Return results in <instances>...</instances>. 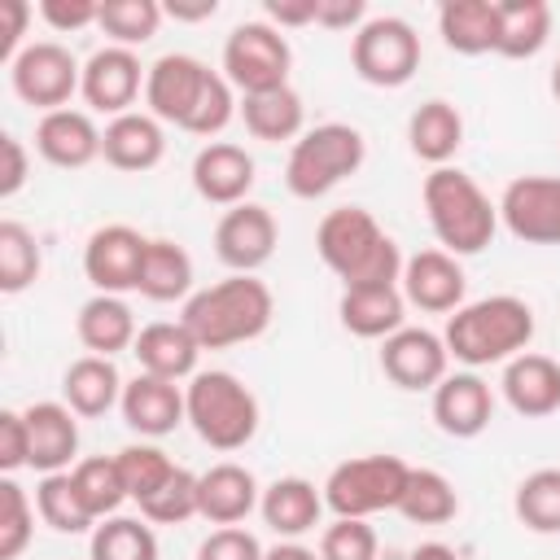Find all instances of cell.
<instances>
[{"label":"cell","mask_w":560,"mask_h":560,"mask_svg":"<svg viewBox=\"0 0 560 560\" xmlns=\"http://www.w3.org/2000/svg\"><path fill=\"white\" fill-rule=\"evenodd\" d=\"M315 254L341 280V289L359 284H398L402 280V249L398 241L372 219L363 206H337L315 228Z\"/></svg>","instance_id":"6da1fadb"},{"label":"cell","mask_w":560,"mask_h":560,"mask_svg":"<svg viewBox=\"0 0 560 560\" xmlns=\"http://www.w3.org/2000/svg\"><path fill=\"white\" fill-rule=\"evenodd\" d=\"M442 341H446V354L468 372L508 363L525 354L534 341V306L516 293H490V298L464 302L455 315H446Z\"/></svg>","instance_id":"7a4b0ae2"},{"label":"cell","mask_w":560,"mask_h":560,"mask_svg":"<svg viewBox=\"0 0 560 560\" xmlns=\"http://www.w3.org/2000/svg\"><path fill=\"white\" fill-rule=\"evenodd\" d=\"M179 319L197 337L201 350H232L271 328L276 298L258 276H223L219 284L197 289L184 302Z\"/></svg>","instance_id":"3957f363"},{"label":"cell","mask_w":560,"mask_h":560,"mask_svg":"<svg viewBox=\"0 0 560 560\" xmlns=\"http://www.w3.org/2000/svg\"><path fill=\"white\" fill-rule=\"evenodd\" d=\"M424 214L438 245L455 258L481 254L499 232V206L481 192V184L459 166H438L424 175Z\"/></svg>","instance_id":"277c9868"},{"label":"cell","mask_w":560,"mask_h":560,"mask_svg":"<svg viewBox=\"0 0 560 560\" xmlns=\"http://www.w3.org/2000/svg\"><path fill=\"white\" fill-rule=\"evenodd\" d=\"M184 402H188L192 433L210 451H241V446H249L254 433H258V420H262L254 389L236 372H223V368L197 372L184 385Z\"/></svg>","instance_id":"5b68a950"},{"label":"cell","mask_w":560,"mask_h":560,"mask_svg":"<svg viewBox=\"0 0 560 560\" xmlns=\"http://www.w3.org/2000/svg\"><path fill=\"white\" fill-rule=\"evenodd\" d=\"M368 158V140L359 127L350 122H319L311 131H302L289 144V162H284V188L302 201L328 197L337 184H346Z\"/></svg>","instance_id":"8992f818"},{"label":"cell","mask_w":560,"mask_h":560,"mask_svg":"<svg viewBox=\"0 0 560 560\" xmlns=\"http://www.w3.org/2000/svg\"><path fill=\"white\" fill-rule=\"evenodd\" d=\"M407 472L411 464L398 455H354L341 459L328 477H324V508L332 516H350V521H368L376 512H394L402 490H407Z\"/></svg>","instance_id":"52a82bcc"},{"label":"cell","mask_w":560,"mask_h":560,"mask_svg":"<svg viewBox=\"0 0 560 560\" xmlns=\"http://www.w3.org/2000/svg\"><path fill=\"white\" fill-rule=\"evenodd\" d=\"M289 70H293V48H289L284 31H276L267 18L241 22V26L228 31V39H223V79L241 96L289 88Z\"/></svg>","instance_id":"ba28073f"},{"label":"cell","mask_w":560,"mask_h":560,"mask_svg":"<svg viewBox=\"0 0 560 560\" xmlns=\"http://www.w3.org/2000/svg\"><path fill=\"white\" fill-rule=\"evenodd\" d=\"M350 66L372 88H402L420 70V35L411 22L381 13L368 18L350 39Z\"/></svg>","instance_id":"9c48e42d"},{"label":"cell","mask_w":560,"mask_h":560,"mask_svg":"<svg viewBox=\"0 0 560 560\" xmlns=\"http://www.w3.org/2000/svg\"><path fill=\"white\" fill-rule=\"evenodd\" d=\"M9 83H13V92H18L22 105H35V109L52 114V109H66L70 96L83 88V66H79V57L66 44L35 39V44H26L13 57Z\"/></svg>","instance_id":"30bf717a"},{"label":"cell","mask_w":560,"mask_h":560,"mask_svg":"<svg viewBox=\"0 0 560 560\" xmlns=\"http://www.w3.org/2000/svg\"><path fill=\"white\" fill-rule=\"evenodd\" d=\"M276 245H280V223L258 201H241L223 210V219L214 223V254L232 276H254L258 267H267Z\"/></svg>","instance_id":"8fae6325"},{"label":"cell","mask_w":560,"mask_h":560,"mask_svg":"<svg viewBox=\"0 0 560 560\" xmlns=\"http://www.w3.org/2000/svg\"><path fill=\"white\" fill-rule=\"evenodd\" d=\"M499 223L525 245H560V175H516L499 197Z\"/></svg>","instance_id":"7c38bea8"},{"label":"cell","mask_w":560,"mask_h":560,"mask_svg":"<svg viewBox=\"0 0 560 560\" xmlns=\"http://www.w3.org/2000/svg\"><path fill=\"white\" fill-rule=\"evenodd\" d=\"M149 236H140L131 223H105L83 245V276L96 293H136L140 267H144Z\"/></svg>","instance_id":"4fadbf2b"},{"label":"cell","mask_w":560,"mask_h":560,"mask_svg":"<svg viewBox=\"0 0 560 560\" xmlns=\"http://www.w3.org/2000/svg\"><path fill=\"white\" fill-rule=\"evenodd\" d=\"M210 66L192 52H162L153 66H149V79H144V105L158 122H175L184 131V122L192 118L206 83H210Z\"/></svg>","instance_id":"5bb4252c"},{"label":"cell","mask_w":560,"mask_h":560,"mask_svg":"<svg viewBox=\"0 0 560 560\" xmlns=\"http://www.w3.org/2000/svg\"><path fill=\"white\" fill-rule=\"evenodd\" d=\"M144 79H149V66H140L136 48H118V44H105L96 48L88 61H83V101L92 114H131L136 96L144 92Z\"/></svg>","instance_id":"9a60e30c"},{"label":"cell","mask_w":560,"mask_h":560,"mask_svg":"<svg viewBox=\"0 0 560 560\" xmlns=\"http://www.w3.org/2000/svg\"><path fill=\"white\" fill-rule=\"evenodd\" d=\"M446 368H451V354H446V341L442 332L433 328H398L394 337L381 341V372L398 385V389H438L446 381Z\"/></svg>","instance_id":"2e32d148"},{"label":"cell","mask_w":560,"mask_h":560,"mask_svg":"<svg viewBox=\"0 0 560 560\" xmlns=\"http://www.w3.org/2000/svg\"><path fill=\"white\" fill-rule=\"evenodd\" d=\"M407 306L424 311V315H455L464 306L468 293V276L459 267L455 254L446 249H420L402 262V280H398Z\"/></svg>","instance_id":"e0dca14e"},{"label":"cell","mask_w":560,"mask_h":560,"mask_svg":"<svg viewBox=\"0 0 560 560\" xmlns=\"http://www.w3.org/2000/svg\"><path fill=\"white\" fill-rule=\"evenodd\" d=\"M254 179H258L254 175V158L241 144H232V140H210L192 158V188L210 206L232 210V206L249 201Z\"/></svg>","instance_id":"ac0fdd59"},{"label":"cell","mask_w":560,"mask_h":560,"mask_svg":"<svg viewBox=\"0 0 560 560\" xmlns=\"http://www.w3.org/2000/svg\"><path fill=\"white\" fill-rule=\"evenodd\" d=\"M118 411H122V420H127L131 433H140V438H166V433H175L188 420L184 385L162 381V376H149V372H136L122 385Z\"/></svg>","instance_id":"d6986e66"},{"label":"cell","mask_w":560,"mask_h":560,"mask_svg":"<svg viewBox=\"0 0 560 560\" xmlns=\"http://www.w3.org/2000/svg\"><path fill=\"white\" fill-rule=\"evenodd\" d=\"M433 424L446 438H481L494 420V394L477 372H446V381L433 389Z\"/></svg>","instance_id":"ffe728a7"},{"label":"cell","mask_w":560,"mask_h":560,"mask_svg":"<svg viewBox=\"0 0 560 560\" xmlns=\"http://www.w3.org/2000/svg\"><path fill=\"white\" fill-rule=\"evenodd\" d=\"M101 127L92 122L88 109H52V114H39L35 122V153L57 166V171H83L88 162L101 158Z\"/></svg>","instance_id":"44dd1931"},{"label":"cell","mask_w":560,"mask_h":560,"mask_svg":"<svg viewBox=\"0 0 560 560\" xmlns=\"http://www.w3.org/2000/svg\"><path fill=\"white\" fill-rule=\"evenodd\" d=\"M499 389H503V402L525 416V420H542V416H556L560 411V363L547 359V354H516L503 363V376H499Z\"/></svg>","instance_id":"7402d4cb"},{"label":"cell","mask_w":560,"mask_h":560,"mask_svg":"<svg viewBox=\"0 0 560 560\" xmlns=\"http://www.w3.org/2000/svg\"><path fill=\"white\" fill-rule=\"evenodd\" d=\"M262 499L258 477L245 464H210L206 472H197V512L210 525H241Z\"/></svg>","instance_id":"603a6c76"},{"label":"cell","mask_w":560,"mask_h":560,"mask_svg":"<svg viewBox=\"0 0 560 560\" xmlns=\"http://www.w3.org/2000/svg\"><path fill=\"white\" fill-rule=\"evenodd\" d=\"M101 158H105L114 171H127V175L153 171V166L166 158V131H162V122H158L149 109L118 114V118L105 122Z\"/></svg>","instance_id":"cb8c5ba5"},{"label":"cell","mask_w":560,"mask_h":560,"mask_svg":"<svg viewBox=\"0 0 560 560\" xmlns=\"http://www.w3.org/2000/svg\"><path fill=\"white\" fill-rule=\"evenodd\" d=\"M131 354H136L140 372L179 385V381H192V376H197L201 346H197V337L184 328V319H158V324H144V328H140Z\"/></svg>","instance_id":"d4e9b609"},{"label":"cell","mask_w":560,"mask_h":560,"mask_svg":"<svg viewBox=\"0 0 560 560\" xmlns=\"http://www.w3.org/2000/svg\"><path fill=\"white\" fill-rule=\"evenodd\" d=\"M26 429H31V468L39 477L74 468L79 455V416L66 402H31L26 407Z\"/></svg>","instance_id":"484cf974"},{"label":"cell","mask_w":560,"mask_h":560,"mask_svg":"<svg viewBox=\"0 0 560 560\" xmlns=\"http://www.w3.org/2000/svg\"><path fill=\"white\" fill-rule=\"evenodd\" d=\"M337 315H341V328L350 337L385 341V337H394L402 328L407 298H402L398 284H359V289H341Z\"/></svg>","instance_id":"4316f807"},{"label":"cell","mask_w":560,"mask_h":560,"mask_svg":"<svg viewBox=\"0 0 560 560\" xmlns=\"http://www.w3.org/2000/svg\"><path fill=\"white\" fill-rule=\"evenodd\" d=\"M258 516L271 534L280 538H302L319 525L324 516V490L306 477H276L271 486H262L258 499Z\"/></svg>","instance_id":"83f0119b"},{"label":"cell","mask_w":560,"mask_h":560,"mask_svg":"<svg viewBox=\"0 0 560 560\" xmlns=\"http://www.w3.org/2000/svg\"><path fill=\"white\" fill-rule=\"evenodd\" d=\"M74 332H79L83 350L88 354H101V359H114V354L131 350L136 337H140L131 306L122 298H114V293H92L79 306V315H74Z\"/></svg>","instance_id":"f1b7e54d"},{"label":"cell","mask_w":560,"mask_h":560,"mask_svg":"<svg viewBox=\"0 0 560 560\" xmlns=\"http://www.w3.org/2000/svg\"><path fill=\"white\" fill-rule=\"evenodd\" d=\"M122 376L114 368V359H101V354H83L74 359L66 372H61V402L83 416V420H96L105 416L109 407L122 402Z\"/></svg>","instance_id":"f546056e"},{"label":"cell","mask_w":560,"mask_h":560,"mask_svg":"<svg viewBox=\"0 0 560 560\" xmlns=\"http://www.w3.org/2000/svg\"><path fill=\"white\" fill-rule=\"evenodd\" d=\"M438 35L459 57H486L499 48V0H446L438 9Z\"/></svg>","instance_id":"4dcf8cb0"},{"label":"cell","mask_w":560,"mask_h":560,"mask_svg":"<svg viewBox=\"0 0 560 560\" xmlns=\"http://www.w3.org/2000/svg\"><path fill=\"white\" fill-rule=\"evenodd\" d=\"M407 144H411V153H416L420 162H429L433 171H438V166H451V158H455L459 144H464V114H459L451 101H442V96L416 105L411 118H407Z\"/></svg>","instance_id":"1f68e13d"},{"label":"cell","mask_w":560,"mask_h":560,"mask_svg":"<svg viewBox=\"0 0 560 560\" xmlns=\"http://www.w3.org/2000/svg\"><path fill=\"white\" fill-rule=\"evenodd\" d=\"M192 280H197L192 254H188L179 241L153 236L149 249H144V267H140L136 293L149 298V302H188V298L197 293Z\"/></svg>","instance_id":"d6a6232c"},{"label":"cell","mask_w":560,"mask_h":560,"mask_svg":"<svg viewBox=\"0 0 560 560\" xmlns=\"http://www.w3.org/2000/svg\"><path fill=\"white\" fill-rule=\"evenodd\" d=\"M551 39V4L547 0H499V57L529 61Z\"/></svg>","instance_id":"836d02e7"},{"label":"cell","mask_w":560,"mask_h":560,"mask_svg":"<svg viewBox=\"0 0 560 560\" xmlns=\"http://www.w3.org/2000/svg\"><path fill=\"white\" fill-rule=\"evenodd\" d=\"M241 122L254 140L280 144V140H298L302 122H306V105L293 88H271V92H254L241 96Z\"/></svg>","instance_id":"e575fe53"},{"label":"cell","mask_w":560,"mask_h":560,"mask_svg":"<svg viewBox=\"0 0 560 560\" xmlns=\"http://www.w3.org/2000/svg\"><path fill=\"white\" fill-rule=\"evenodd\" d=\"M394 512L411 525H446L459 512V494H455L451 477H442L438 468H411L407 490H402Z\"/></svg>","instance_id":"d590c367"},{"label":"cell","mask_w":560,"mask_h":560,"mask_svg":"<svg viewBox=\"0 0 560 560\" xmlns=\"http://www.w3.org/2000/svg\"><path fill=\"white\" fill-rule=\"evenodd\" d=\"M70 477H74V490H79V499H83V508L92 512L96 525L105 516H118V508L131 499L127 481H122V468H118V455H88L70 468Z\"/></svg>","instance_id":"8d00e7d4"},{"label":"cell","mask_w":560,"mask_h":560,"mask_svg":"<svg viewBox=\"0 0 560 560\" xmlns=\"http://www.w3.org/2000/svg\"><path fill=\"white\" fill-rule=\"evenodd\" d=\"M88 560H158V534L144 516H105L88 534Z\"/></svg>","instance_id":"74e56055"},{"label":"cell","mask_w":560,"mask_h":560,"mask_svg":"<svg viewBox=\"0 0 560 560\" xmlns=\"http://www.w3.org/2000/svg\"><path fill=\"white\" fill-rule=\"evenodd\" d=\"M35 512H39V521H44L48 529H57V534H92V529H96L92 512L83 508V499H79V490H74L70 468L39 477V486H35Z\"/></svg>","instance_id":"f35d334b"},{"label":"cell","mask_w":560,"mask_h":560,"mask_svg":"<svg viewBox=\"0 0 560 560\" xmlns=\"http://www.w3.org/2000/svg\"><path fill=\"white\" fill-rule=\"evenodd\" d=\"M512 512L529 534H560V468H534L512 494Z\"/></svg>","instance_id":"ab89813d"},{"label":"cell","mask_w":560,"mask_h":560,"mask_svg":"<svg viewBox=\"0 0 560 560\" xmlns=\"http://www.w3.org/2000/svg\"><path fill=\"white\" fill-rule=\"evenodd\" d=\"M44 271V254H39V241L26 223L18 219H4L0 223V293H22L39 280Z\"/></svg>","instance_id":"60d3db41"},{"label":"cell","mask_w":560,"mask_h":560,"mask_svg":"<svg viewBox=\"0 0 560 560\" xmlns=\"http://www.w3.org/2000/svg\"><path fill=\"white\" fill-rule=\"evenodd\" d=\"M166 9L158 0H101V31L109 35V44L118 48H140L158 35Z\"/></svg>","instance_id":"b9f144b4"},{"label":"cell","mask_w":560,"mask_h":560,"mask_svg":"<svg viewBox=\"0 0 560 560\" xmlns=\"http://www.w3.org/2000/svg\"><path fill=\"white\" fill-rule=\"evenodd\" d=\"M136 508H140V516H144L149 525H184V521L201 516V512H197V472L175 468V472L166 477V486H158V490H153L149 499H140Z\"/></svg>","instance_id":"7bdbcfd3"},{"label":"cell","mask_w":560,"mask_h":560,"mask_svg":"<svg viewBox=\"0 0 560 560\" xmlns=\"http://www.w3.org/2000/svg\"><path fill=\"white\" fill-rule=\"evenodd\" d=\"M35 503L31 494L13 481V477H0V560H18L31 538H35Z\"/></svg>","instance_id":"ee69618b"},{"label":"cell","mask_w":560,"mask_h":560,"mask_svg":"<svg viewBox=\"0 0 560 560\" xmlns=\"http://www.w3.org/2000/svg\"><path fill=\"white\" fill-rule=\"evenodd\" d=\"M118 468H122V481H127L131 503H140V499H149L158 486H166V477H171L179 464H175L162 446H153V442H131V446L118 451Z\"/></svg>","instance_id":"f6af8a7d"},{"label":"cell","mask_w":560,"mask_h":560,"mask_svg":"<svg viewBox=\"0 0 560 560\" xmlns=\"http://www.w3.org/2000/svg\"><path fill=\"white\" fill-rule=\"evenodd\" d=\"M236 114H241L236 88L223 79V70H214V74H210V83H206V92H201V101H197V109H192V118L184 122V131H188V136L210 140V136H219Z\"/></svg>","instance_id":"bcb514c9"},{"label":"cell","mask_w":560,"mask_h":560,"mask_svg":"<svg viewBox=\"0 0 560 560\" xmlns=\"http://www.w3.org/2000/svg\"><path fill=\"white\" fill-rule=\"evenodd\" d=\"M319 560H376V529L368 521L337 516L319 534Z\"/></svg>","instance_id":"7dc6e473"},{"label":"cell","mask_w":560,"mask_h":560,"mask_svg":"<svg viewBox=\"0 0 560 560\" xmlns=\"http://www.w3.org/2000/svg\"><path fill=\"white\" fill-rule=\"evenodd\" d=\"M262 556H267L262 542L241 525H219L197 547V560H262Z\"/></svg>","instance_id":"c3c4849f"},{"label":"cell","mask_w":560,"mask_h":560,"mask_svg":"<svg viewBox=\"0 0 560 560\" xmlns=\"http://www.w3.org/2000/svg\"><path fill=\"white\" fill-rule=\"evenodd\" d=\"M18 468H31V429H26V411L4 407L0 411V472L13 477Z\"/></svg>","instance_id":"681fc988"},{"label":"cell","mask_w":560,"mask_h":560,"mask_svg":"<svg viewBox=\"0 0 560 560\" xmlns=\"http://www.w3.org/2000/svg\"><path fill=\"white\" fill-rule=\"evenodd\" d=\"M39 18L70 35V31H83V26H96L101 22V0H39Z\"/></svg>","instance_id":"f907efd6"},{"label":"cell","mask_w":560,"mask_h":560,"mask_svg":"<svg viewBox=\"0 0 560 560\" xmlns=\"http://www.w3.org/2000/svg\"><path fill=\"white\" fill-rule=\"evenodd\" d=\"M26 175H31V153H26V144H22L13 131H4V136H0V197H4V201L18 197V192L26 188Z\"/></svg>","instance_id":"816d5d0a"},{"label":"cell","mask_w":560,"mask_h":560,"mask_svg":"<svg viewBox=\"0 0 560 560\" xmlns=\"http://www.w3.org/2000/svg\"><path fill=\"white\" fill-rule=\"evenodd\" d=\"M31 4L26 0H0V61L13 66V57L26 48L22 35H26V22H31Z\"/></svg>","instance_id":"f5cc1de1"},{"label":"cell","mask_w":560,"mask_h":560,"mask_svg":"<svg viewBox=\"0 0 560 560\" xmlns=\"http://www.w3.org/2000/svg\"><path fill=\"white\" fill-rule=\"evenodd\" d=\"M363 22H368L363 0H319L315 4V26H324V31H359Z\"/></svg>","instance_id":"db71d44e"},{"label":"cell","mask_w":560,"mask_h":560,"mask_svg":"<svg viewBox=\"0 0 560 560\" xmlns=\"http://www.w3.org/2000/svg\"><path fill=\"white\" fill-rule=\"evenodd\" d=\"M315 4L319 0H267L262 13L276 31H293V26H315Z\"/></svg>","instance_id":"11a10c76"},{"label":"cell","mask_w":560,"mask_h":560,"mask_svg":"<svg viewBox=\"0 0 560 560\" xmlns=\"http://www.w3.org/2000/svg\"><path fill=\"white\" fill-rule=\"evenodd\" d=\"M162 9H166V18H175V22H201V18H214L219 0H201V4H179V0H171V4H162Z\"/></svg>","instance_id":"9f6ffc18"},{"label":"cell","mask_w":560,"mask_h":560,"mask_svg":"<svg viewBox=\"0 0 560 560\" xmlns=\"http://www.w3.org/2000/svg\"><path fill=\"white\" fill-rule=\"evenodd\" d=\"M262 560H319V551H311V547H302L298 538H284V542H276V547H267V556Z\"/></svg>","instance_id":"6f0895ef"},{"label":"cell","mask_w":560,"mask_h":560,"mask_svg":"<svg viewBox=\"0 0 560 560\" xmlns=\"http://www.w3.org/2000/svg\"><path fill=\"white\" fill-rule=\"evenodd\" d=\"M407 560H459V551H455V547H446V542H420Z\"/></svg>","instance_id":"680465c9"},{"label":"cell","mask_w":560,"mask_h":560,"mask_svg":"<svg viewBox=\"0 0 560 560\" xmlns=\"http://www.w3.org/2000/svg\"><path fill=\"white\" fill-rule=\"evenodd\" d=\"M551 96H556V101H560V61H556V66H551Z\"/></svg>","instance_id":"91938a15"}]
</instances>
